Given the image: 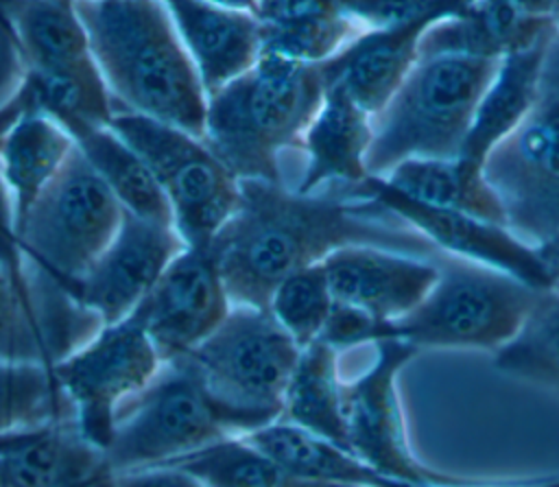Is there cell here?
Masks as SVG:
<instances>
[{"label": "cell", "instance_id": "6da1fadb", "mask_svg": "<svg viewBox=\"0 0 559 487\" xmlns=\"http://www.w3.org/2000/svg\"><path fill=\"white\" fill-rule=\"evenodd\" d=\"M210 245L231 304L253 308H269L286 275L321 264L341 247L437 253L419 231L371 199L299 192L262 179H240L238 205Z\"/></svg>", "mask_w": 559, "mask_h": 487}, {"label": "cell", "instance_id": "7a4b0ae2", "mask_svg": "<svg viewBox=\"0 0 559 487\" xmlns=\"http://www.w3.org/2000/svg\"><path fill=\"white\" fill-rule=\"evenodd\" d=\"M118 107L203 135L207 94L162 0H74Z\"/></svg>", "mask_w": 559, "mask_h": 487}, {"label": "cell", "instance_id": "3957f363", "mask_svg": "<svg viewBox=\"0 0 559 487\" xmlns=\"http://www.w3.org/2000/svg\"><path fill=\"white\" fill-rule=\"evenodd\" d=\"M323 94L321 63L262 52L251 70L207 96L201 138L238 181L280 183V153L301 146Z\"/></svg>", "mask_w": 559, "mask_h": 487}, {"label": "cell", "instance_id": "277c9868", "mask_svg": "<svg viewBox=\"0 0 559 487\" xmlns=\"http://www.w3.org/2000/svg\"><path fill=\"white\" fill-rule=\"evenodd\" d=\"M496 68L491 59L419 57L373 116L369 175L384 177L406 159L459 157Z\"/></svg>", "mask_w": 559, "mask_h": 487}, {"label": "cell", "instance_id": "5b68a950", "mask_svg": "<svg viewBox=\"0 0 559 487\" xmlns=\"http://www.w3.org/2000/svg\"><path fill=\"white\" fill-rule=\"evenodd\" d=\"M437 280L428 295L404 317L376 321L371 345L395 338L417 349L463 347L500 349L522 328L539 288L522 280L437 251Z\"/></svg>", "mask_w": 559, "mask_h": 487}, {"label": "cell", "instance_id": "8992f818", "mask_svg": "<svg viewBox=\"0 0 559 487\" xmlns=\"http://www.w3.org/2000/svg\"><path fill=\"white\" fill-rule=\"evenodd\" d=\"M299 354L301 347L269 308L234 306L186 358L231 432L245 437L282 419L284 393Z\"/></svg>", "mask_w": 559, "mask_h": 487}, {"label": "cell", "instance_id": "52a82bcc", "mask_svg": "<svg viewBox=\"0 0 559 487\" xmlns=\"http://www.w3.org/2000/svg\"><path fill=\"white\" fill-rule=\"evenodd\" d=\"M109 127L142 157L164 192L186 247H205L238 205L240 181L205 140L116 105Z\"/></svg>", "mask_w": 559, "mask_h": 487}, {"label": "cell", "instance_id": "ba28073f", "mask_svg": "<svg viewBox=\"0 0 559 487\" xmlns=\"http://www.w3.org/2000/svg\"><path fill=\"white\" fill-rule=\"evenodd\" d=\"M483 173L518 238L535 247L559 234V28L531 111L487 155Z\"/></svg>", "mask_w": 559, "mask_h": 487}, {"label": "cell", "instance_id": "9c48e42d", "mask_svg": "<svg viewBox=\"0 0 559 487\" xmlns=\"http://www.w3.org/2000/svg\"><path fill=\"white\" fill-rule=\"evenodd\" d=\"M227 437L236 435L223 411L179 356L120 406L105 461L114 472L162 465Z\"/></svg>", "mask_w": 559, "mask_h": 487}, {"label": "cell", "instance_id": "30bf717a", "mask_svg": "<svg viewBox=\"0 0 559 487\" xmlns=\"http://www.w3.org/2000/svg\"><path fill=\"white\" fill-rule=\"evenodd\" d=\"M164 360L133 314L103 325L52 365V378L72 408L76 430L105 452L120 406L140 393Z\"/></svg>", "mask_w": 559, "mask_h": 487}, {"label": "cell", "instance_id": "8fae6325", "mask_svg": "<svg viewBox=\"0 0 559 487\" xmlns=\"http://www.w3.org/2000/svg\"><path fill=\"white\" fill-rule=\"evenodd\" d=\"M373 347V365L356 380L343 382L347 450L397 480L415 485H461L469 480L424 465L411 450L397 376L419 349L395 338L378 341Z\"/></svg>", "mask_w": 559, "mask_h": 487}, {"label": "cell", "instance_id": "7c38bea8", "mask_svg": "<svg viewBox=\"0 0 559 487\" xmlns=\"http://www.w3.org/2000/svg\"><path fill=\"white\" fill-rule=\"evenodd\" d=\"M345 192L380 203L419 231L437 251L493 266L533 288L552 286L535 247L518 238L507 225H498L461 210H445L415 201L376 175H369L360 186Z\"/></svg>", "mask_w": 559, "mask_h": 487}, {"label": "cell", "instance_id": "4fadbf2b", "mask_svg": "<svg viewBox=\"0 0 559 487\" xmlns=\"http://www.w3.org/2000/svg\"><path fill=\"white\" fill-rule=\"evenodd\" d=\"M234 308L212 245L183 247L131 312L162 360L190 354Z\"/></svg>", "mask_w": 559, "mask_h": 487}, {"label": "cell", "instance_id": "5bb4252c", "mask_svg": "<svg viewBox=\"0 0 559 487\" xmlns=\"http://www.w3.org/2000/svg\"><path fill=\"white\" fill-rule=\"evenodd\" d=\"M183 247L173 223L124 210L111 242L76 282L72 301L94 314L100 325L118 323L140 306Z\"/></svg>", "mask_w": 559, "mask_h": 487}, {"label": "cell", "instance_id": "9a60e30c", "mask_svg": "<svg viewBox=\"0 0 559 487\" xmlns=\"http://www.w3.org/2000/svg\"><path fill=\"white\" fill-rule=\"evenodd\" d=\"M336 304L356 308L378 321L408 314L432 288V258L373 245L341 247L323 260Z\"/></svg>", "mask_w": 559, "mask_h": 487}, {"label": "cell", "instance_id": "2e32d148", "mask_svg": "<svg viewBox=\"0 0 559 487\" xmlns=\"http://www.w3.org/2000/svg\"><path fill=\"white\" fill-rule=\"evenodd\" d=\"M162 2L207 96L258 63L262 55V35L253 13L225 9L207 0Z\"/></svg>", "mask_w": 559, "mask_h": 487}, {"label": "cell", "instance_id": "e0dca14e", "mask_svg": "<svg viewBox=\"0 0 559 487\" xmlns=\"http://www.w3.org/2000/svg\"><path fill=\"white\" fill-rule=\"evenodd\" d=\"M373 142V116L341 85H325L319 111L301 138L306 168L299 192H319L325 186L352 190L369 177L367 155Z\"/></svg>", "mask_w": 559, "mask_h": 487}, {"label": "cell", "instance_id": "ac0fdd59", "mask_svg": "<svg viewBox=\"0 0 559 487\" xmlns=\"http://www.w3.org/2000/svg\"><path fill=\"white\" fill-rule=\"evenodd\" d=\"M114 472L72 419L28 428L2 456L0 487H92Z\"/></svg>", "mask_w": 559, "mask_h": 487}, {"label": "cell", "instance_id": "d6986e66", "mask_svg": "<svg viewBox=\"0 0 559 487\" xmlns=\"http://www.w3.org/2000/svg\"><path fill=\"white\" fill-rule=\"evenodd\" d=\"M557 28V22L531 17L511 0H476L432 26L421 39L419 57L461 55L500 61L511 52L548 39Z\"/></svg>", "mask_w": 559, "mask_h": 487}, {"label": "cell", "instance_id": "ffe728a7", "mask_svg": "<svg viewBox=\"0 0 559 487\" xmlns=\"http://www.w3.org/2000/svg\"><path fill=\"white\" fill-rule=\"evenodd\" d=\"M17 74L15 90L0 105V135L28 116H46L59 124L68 118L109 124L116 111L94 59L70 68H22Z\"/></svg>", "mask_w": 559, "mask_h": 487}, {"label": "cell", "instance_id": "44dd1931", "mask_svg": "<svg viewBox=\"0 0 559 487\" xmlns=\"http://www.w3.org/2000/svg\"><path fill=\"white\" fill-rule=\"evenodd\" d=\"M552 35L531 48L511 52L498 61V68L478 100L472 127L459 153L461 159L483 168L487 155L531 111L539 90L542 66Z\"/></svg>", "mask_w": 559, "mask_h": 487}, {"label": "cell", "instance_id": "7402d4cb", "mask_svg": "<svg viewBox=\"0 0 559 487\" xmlns=\"http://www.w3.org/2000/svg\"><path fill=\"white\" fill-rule=\"evenodd\" d=\"M262 52L293 61L323 63L362 28L334 0H258Z\"/></svg>", "mask_w": 559, "mask_h": 487}, {"label": "cell", "instance_id": "603a6c76", "mask_svg": "<svg viewBox=\"0 0 559 487\" xmlns=\"http://www.w3.org/2000/svg\"><path fill=\"white\" fill-rule=\"evenodd\" d=\"M61 127L127 212L159 223H173L170 205L151 170L109 124L68 118Z\"/></svg>", "mask_w": 559, "mask_h": 487}, {"label": "cell", "instance_id": "cb8c5ba5", "mask_svg": "<svg viewBox=\"0 0 559 487\" xmlns=\"http://www.w3.org/2000/svg\"><path fill=\"white\" fill-rule=\"evenodd\" d=\"M72 151L74 140L70 133L46 116L22 118L0 135V170L13 201L15 229L22 227L31 207Z\"/></svg>", "mask_w": 559, "mask_h": 487}, {"label": "cell", "instance_id": "d4e9b609", "mask_svg": "<svg viewBox=\"0 0 559 487\" xmlns=\"http://www.w3.org/2000/svg\"><path fill=\"white\" fill-rule=\"evenodd\" d=\"M242 439L288 470L321 483L343 487H437L384 476L354 452L308 430H301L284 419L258 428Z\"/></svg>", "mask_w": 559, "mask_h": 487}, {"label": "cell", "instance_id": "484cf974", "mask_svg": "<svg viewBox=\"0 0 559 487\" xmlns=\"http://www.w3.org/2000/svg\"><path fill=\"white\" fill-rule=\"evenodd\" d=\"M7 17L17 72L22 68H70L94 59L74 0H13Z\"/></svg>", "mask_w": 559, "mask_h": 487}, {"label": "cell", "instance_id": "4316f807", "mask_svg": "<svg viewBox=\"0 0 559 487\" xmlns=\"http://www.w3.org/2000/svg\"><path fill=\"white\" fill-rule=\"evenodd\" d=\"M382 179L415 201L507 225L504 207L485 179L483 168L461 157L406 159Z\"/></svg>", "mask_w": 559, "mask_h": 487}, {"label": "cell", "instance_id": "83f0119b", "mask_svg": "<svg viewBox=\"0 0 559 487\" xmlns=\"http://www.w3.org/2000/svg\"><path fill=\"white\" fill-rule=\"evenodd\" d=\"M338 354L321 338L301 349L284 393L282 419L347 450Z\"/></svg>", "mask_w": 559, "mask_h": 487}, {"label": "cell", "instance_id": "f1b7e54d", "mask_svg": "<svg viewBox=\"0 0 559 487\" xmlns=\"http://www.w3.org/2000/svg\"><path fill=\"white\" fill-rule=\"evenodd\" d=\"M179 467L205 487H343L301 476L242 437H227L192 454L162 463Z\"/></svg>", "mask_w": 559, "mask_h": 487}, {"label": "cell", "instance_id": "f546056e", "mask_svg": "<svg viewBox=\"0 0 559 487\" xmlns=\"http://www.w3.org/2000/svg\"><path fill=\"white\" fill-rule=\"evenodd\" d=\"M498 371L559 391V284L539 288L518 334L493 352Z\"/></svg>", "mask_w": 559, "mask_h": 487}, {"label": "cell", "instance_id": "4dcf8cb0", "mask_svg": "<svg viewBox=\"0 0 559 487\" xmlns=\"http://www.w3.org/2000/svg\"><path fill=\"white\" fill-rule=\"evenodd\" d=\"M72 419L52 371L41 363L0 358V435Z\"/></svg>", "mask_w": 559, "mask_h": 487}, {"label": "cell", "instance_id": "1f68e13d", "mask_svg": "<svg viewBox=\"0 0 559 487\" xmlns=\"http://www.w3.org/2000/svg\"><path fill=\"white\" fill-rule=\"evenodd\" d=\"M269 310L301 349L319 341L334 310V295L323 262L286 275L275 286Z\"/></svg>", "mask_w": 559, "mask_h": 487}, {"label": "cell", "instance_id": "d6a6232c", "mask_svg": "<svg viewBox=\"0 0 559 487\" xmlns=\"http://www.w3.org/2000/svg\"><path fill=\"white\" fill-rule=\"evenodd\" d=\"M0 358L41 363L52 369V358L39 323L20 301L11 282L0 273Z\"/></svg>", "mask_w": 559, "mask_h": 487}, {"label": "cell", "instance_id": "836d02e7", "mask_svg": "<svg viewBox=\"0 0 559 487\" xmlns=\"http://www.w3.org/2000/svg\"><path fill=\"white\" fill-rule=\"evenodd\" d=\"M0 273L11 282L20 301L26 306V310L39 323L26 258H24V251H22V245L17 238V229H15L13 201H11L9 188L2 179V170H0Z\"/></svg>", "mask_w": 559, "mask_h": 487}, {"label": "cell", "instance_id": "e575fe53", "mask_svg": "<svg viewBox=\"0 0 559 487\" xmlns=\"http://www.w3.org/2000/svg\"><path fill=\"white\" fill-rule=\"evenodd\" d=\"M103 487H205L192 474L170 465H148L114 472Z\"/></svg>", "mask_w": 559, "mask_h": 487}, {"label": "cell", "instance_id": "d590c367", "mask_svg": "<svg viewBox=\"0 0 559 487\" xmlns=\"http://www.w3.org/2000/svg\"><path fill=\"white\" fill-rule=\"evenodd\" d=\"M511 2L531 17L559 22V0H511Z\"/></svg>", "mask_w": 559, "mask_h": 487}, {"label": "cell", "instance_id": "8d00e7d4", "mask_svg": "<svg viewBox=\"0 0 559 487\" xmlns=\"http://www.w3.org/2000/svg\"><path fill=\"white\" fill-rule=\"evenodd\" d=\"M535 251H537L539 260L544 262L552 284H559V234H555L552 238L535 245Z\"/></svg>", "mask_w": 559, "mask_h": 487}, {"label": "cell", "instance_id": "74e56055", "mask_svg": "<svg viewBox=\"0 0 559 487\" xmlns=\"http://www.w3.org/2000/svg\"><path fill=\"white\" fill-rule=\"evenodd\" d=\"M212 4L225 7V9H234V11H249L255 15V4L258 0H207Z\"/></svg>", "mask_w": 559, "mask_h": 487}, {"label": "cell", "instance_id": "f35d334b", "mask_svg": "<svg viewBox=\"0 0 559 487\" xmlns=\"http://www.w3.org/2000/svg\"><path fill=\"white\" fill-rule=\"evenodd\" d=\"M11 2L13 0H0V37H4V39H13L11 24H9V17H7Z\"/></svg>", "mask_w": 559, "mask_h": 487}, {"label": "cell", "instance_id": "ab89813d", "mask_svg": "<svg viewBox=\"0 0 559 487\" xmlns=\"http://www.w3.org/2000/svg\"><path fill=\"white\" fill-rule=\"evenodd\" d=\"M0 478H2V456H0Z\"/></svg>", "mask_w": 559, "mask_h": 487}, {"label": "cell", "instance_id": "60d3db41", "mask_svg": "<svg viewBox=\"0 0 559 487\" xmlns=\"http://www.w3.org/2000/svg\"><path fill=\"white\" fill-rule=\"evenodd\" d=\"M557 24H559V22H557Z\"/></svg>", "mask_w": 559, "mask_h": 487}]
</instances>
